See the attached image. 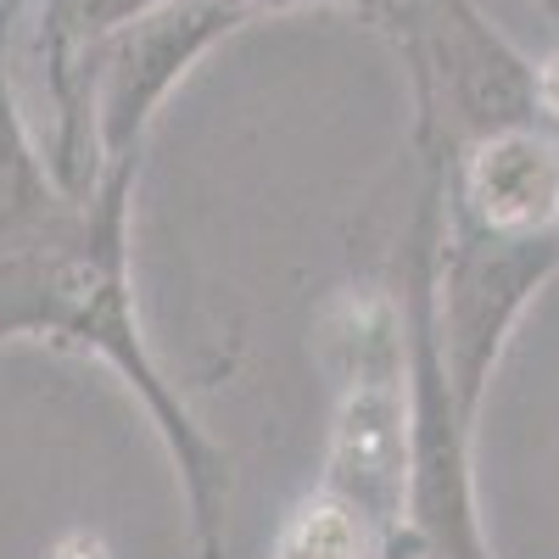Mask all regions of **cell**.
Returning <instances> with one entry per match:
<instances>
[{
    "label": "cell",
    "mask_w": 559,
    "mask_h": 559,
    "mask_svg": "<svg viewBox=\"0 0 559 559\" xmlns=\"http://www.w3.org/2000/svg\"><path fill=\"white\" fill-rule=\"evenodd\" d=\"M140 163H112L96 185L68 197L28 236L0 247V342H51L62 353L102 358L140 397L174 459V476L191 503V532L202 559L224 554L229 459L197 426L179 386L140 331L134 274H129V197Z\"/></svg>",
    "instance_id": "obj_1"
},
{
    "label": "cell",
    "mask_w": 559,
    "mask_h": 559,
    "mask_svg": "<svg viewBox=\"0 0 559 559\" xmlns=\"http://www.w3.org/2000/svg\"><path fill=\"white\" fill-rule=\"evenodd\" d=\"M313 342L331 376V437L324 476L358 515L376 526L381 559L408 537V481H414V369H408V313L403 297L358 280L319 302Z\"/></svg>",
    "instance_id": "obj_2"
},
{
    "label": "cell",
    "mask_w": 559,
    "mask_h": 559,
    "mask_svg": "<svg viewBox=\"0 0 559 559\" xmlns=\"http://www.w3.org/2000/svg\"><path fill=\"white\" fill-rule=\"evenodd\" d=\"M381 34L403 57L414 90V146L426 163L487 129L537 118V62L487 23L476 0H386Z\"/></svg>",
    "instance_id": "obj_3"
},
{
    "label": "cell",
    "mask_w": 559,
    "mask_h": 559,
    "mask_svg": "<svg viewBox=\"0 0 559 559\" xmlns=\"http://www.w3.org/2000/svg\"><path fill=\"white\" fill-rule=\"evenodd\" d=\"M559 274V229L548 236H492L464 218H437L426 308L459 419L476 431L487 386L509 353L521 313Z\"/></svg>",
    "instance_id": "obj_4"
},
{
    "label": "cell",
    "mask_w": 559,
    "mask_h": 559,
    "mask_svg": "<svg viewBox=\"0 0 559 559\" xmlns=\"http://www.w3.org/2000/svg\"><path fill=\"white\" fill-rule=\"evenodd\" d=\"M437 174L442 213L492 236H548L559 229V129L526 118L503 123L459 152L426 163Z\"/></svg>",
    "instance_id": "obj_5"
},
{
    "label": "cell",
    "mask_w": 559,
    "mask_h": 559,
    "mask_svg": "<svg viewBox=\"0 0 559 559\" xmlns=\"http://www.w3.org/2000/svg\"><path fill=\"white\" fill-rule=\"evenodd\" d=\"M157 0H45V57H51V90H57V107L68 102V90H73V68L79 57L96 45L102 34H112L118 23L140 17V12H152ZM247 7H258L263 17L269 12H297V7H342V12H358L381 28L386 17V0H247Z\"/></svg>",
    "instance_id": "obj_6"
},
{
    "label": "cell",
    "mask_w": 559,
    "mask_h": 559,
    "mask_svg": "<svg viewBox=\"0 0 559 559\" xmlns=\"http://www.w3.org/2000/svg\"><path fill=\"white\" fill-rule=\"evenodd\" d=\"M381 554L386 548L376 526L331 487H313L308 498H297L269 548V559H381Z\"/></svg>",
    "instance_id": "obj_7"
},
{
    "label": "cell",
    "mask_w": 559,
    "mask_h": 559,
    "mask_svg": "<svg viewBox=\"0 0 559 559\" xmlns=\"http://www.w3.org/2000/svg\"><path fill=\"white\" fill-rule=\"evenodd\" d=\"M532 96H537V118L548 129H559V51L537 57V79H532Z\"/></svg>",
    "instance_id": "obj_8"
},
{
    "label": "cell",
    "mask_w": 559,
    "mask_h": 559,
    "mask_svg": "<svg viewBox=\"0 0 559 559\" xmlns=\"http://www.w3.org/2000/svg\"><path fill=\"white\" fill-rule=\"evenodd\" d=\"M51 559H112V554H107V543H102L96 532L73 526V532H62V537L51 543Z\"/></svg>",
    "instance_id": "obj_9"
}]
</instances>
